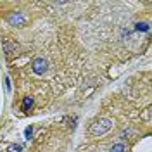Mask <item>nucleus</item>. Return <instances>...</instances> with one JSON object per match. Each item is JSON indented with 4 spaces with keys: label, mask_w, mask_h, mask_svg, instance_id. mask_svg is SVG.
Here are the masks:
<instances>
[{
    "label": "nucleus",
    "mask_w": 152,
    "mask_h": 152,
    "mask_svg": "<svg viewBox=\"0 0 152 152\" xmlns=\"http://www.w3.org/2000/svg\"><path fill=\"white\" fill-rule=\"evenodd\" d=\"M4 50H5V54H14L18 50V43L10 42V40H4Z\"/></svg>",
    "instance_id": "nucleus-4"
},
{
    "label": "nucleus",
    "mask_w": 152,
    "mask_h": 152,
    "mask_svg": "<svg viewBox=\"0 0 152 152\" xmlns=\"http://www.w3.org/2000/svg\"><path fill=\"white\" fill-rule=\"evenodd\" d=\"M124 151H126V145H124L123 142L114 143L113 147H111V152H124Z\"/></svg>",
    "instance_id": "nucleus-5"
},
{
    "label": "nucleus",
    "mask_w": 152,
    "mask_h": 152,
    "mask_svg": "<svg viewBox=\"0 0 152 152\" xmlns=\"http://www.w3.org/2000/svg\"><path fill=\"white\" fill-rule=\"evenodd\" d=\"M31 67H33V73L35 75H45L48 69V62L45 57H35L31 61Z\"/></svg>",
    "instance_id": "nucleus-2"
},
{
    "label": "nucleus",
    "mask_w": 152,
    "mask_h": 152,
    "mask_svg": "<svg viewBox=\"0 0 152 152\" xmlns=\"http://www.w3.org/2000/svg\"><path fill=\"white\" fill-rule=\"evenodd\" d=\"M33 105V99H29V97H26L24 100H23V109H29Z\"/></svg>",
    "instance_id": "nucleus-7"
},
{
    "label": "nucleus",
    "mask_w": 152,
    "mask_h": 152,
    "mask_svg": "<svg viewBox=\"0 0 152 152\" xmlns=\"http://www.w3.org/2000/svg\"><path fill=\"white\" fill-rule=\"evenodd\" d=\"M111 128H113V121L105 118V119H99L97 123L92 124V126H90V133L95 135V137H100V135L107 133Z\"/></svg>",
    "instance_id": "nucleus-1"
},
{
    "label": "nucleus",
    "mask_w": 152,
    "mask_h": 152,
    "mask_svg": "<svg viewBox=\"0 0 152 152\" xmlns=\"http://www.w3.org/2000/svg\"><path fill=\"white\" fill-rule=\"evenodd\" d=\"M135 29H137V31H149V24H147V23H138V24L135 26Z\"/></svg>",
    "instance_id": "nucleus-6"
},
{
    "label": "nucleus",
    "mask_w": 152,
    "mask_h": 152,
    "mask_svg": "<svg viewBox=\"0 0 152 152\" xmlns=\"http://www.w3.org/2000/svg\"><path fill=\"white\" fill-rule=\"evenodd\" d=\"M31 133H33V128H26V138L31 137Z\"/></svg>",
    "instance_id": "nucleus-8"
},
{
    "label": "nucleus",
    "mask_w": 152,
    "mask_h": 152,
    "mask_svg": "<svg viewBox=\"0 0 152 152\" xmlns=\"http://www.w3.org/2000/svg\"><path fill=\"white\" fill-rule=\"evenodd\" d=\"M7 19H9V23L12 26H23V24H26V16H23L21 12H10Z\"/></svg>",
    "instance_id": "nucleus-3"
}]
</instances>
